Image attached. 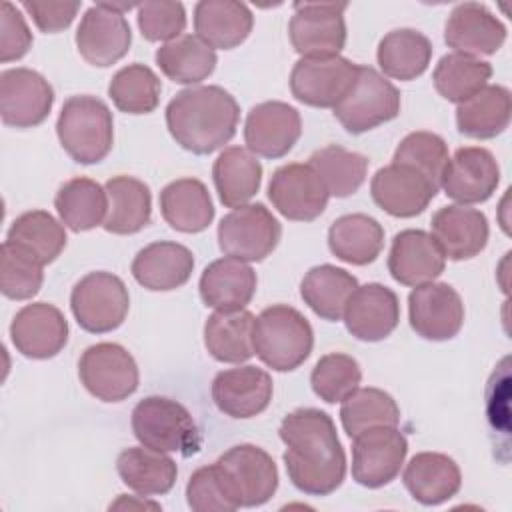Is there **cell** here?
<instances>
[{
    "mask_svg": "<svg viewBox=\"0 0 512 512\" xmlns=\"http://www.w3.org/2000/svg\"><path fill=\"white\" fill-rule=\"evenodd\" d=\"M124 504H126V506H128V504H134V502H132V500H130V498H126V496H124V494H122V498H120V500H118V502H114V504H112V506H110V508H120V506H124ZM138 504H142V506H152V508H160V506H158V504H154V502H146V500H144V502H138Z\"/></svg>",
    "mask_w": 512,
    "mask_h": 512,
    "instance_id": "cell-54",
    "label": "cell"
},
{
    "mask_svg": "<svg viewBox=\"0 0 512 512\" xmlns=\"http://www.w3.org/2000/svg\"><path fill=\"white\" fill-rule=\"evenodd\" d=\"M342 320L354 338L362 342H380L398 326V296L378 282L358 286L344 308Z\"/></svg>",
    "mask_w": 512,
    "mask_h": 512,
    "instance_id": "cell-23",
    "label": "cell"
},
{
    "mask_svg": "<svg viewBox=\"0 0 512 512\" xmlns=\"http://www.w3.org/2000/svg\"><path fill=\"white\" fill-rule=\"evenodd\" d=\"M340 422L344 432L354 438L364 430L378 426H398L400 408L396 400L380 388H356L340 406Z\"/></svg>",
    "mask_w": 512,
    "mask_h": 512,
    "instance_id": "cell-45",
    "label": "cell"
},
{
    "mask_svg": "<svg viewBox=\"0 0 512 512\" xmlns=\"http://www.w3.org/2000/svg\"><path fill=\"white\" fill-rule=\"evenodd\" d=\"M54 104L50 82L32 68L0 72V116L6 126L34 128L42 124Z\"/></svg>",
    "mask_w": 512,
    "mask_h": 512,
    "instance_id": "cell-13",
    "label": "cell"
},
{
    "mask_svg": "<svg viewBox=\"0 0 512 512\" xmlns=\"http://www.w3.org/2000/svg\"><path fill=\"white\" fill-rule=\"evenodd\" d=\"M82 386L102 402H122L138 388L140 374L134 356L116 342L88 346L78 360Z\"/></svg>",
    "mask_w": 512,
    "mask_h": 512,
    "instance_id": "cell-9",
    "label": "cell"
},
{
    "mask_svg": "<svg viewBox=\"0 0 512 512\" xmlns=\"http://www.w3.org/2000/svg\"><path fill=\"white\" fill-rule=\"evenodd\" d=\"M132 432L142 446L158 452L192 456L200 450V430L180 402L166 396H148L132 410Z\"/></svg>",
    "mask_w": 512,
    "mask_h": 512,
    "instance_id": "cell-5",
    "label": "cell"
},
{
    "mask_svg": "<svg viewBox=\"0 0 512 512\" xmlns=\"http://www.w3.org/2000/svg\"><path fill=\"white\" fill-rule=\"evenodd\" d=\"M22 8L32 16L38 30L54 34L66 30L80 10V2H46V0H24Z\"/></svg>",
    "mask_w": 512,
    "mask_h": 512,
    "instance_id": "cell-53",
    "label": "cell"
},
{
    "mask_svg": "<svg viewBox=\"0 0 512 512\" xmlns=\"http://www.w3.org/2000/svg\"><path fill=\"white\" fill-rule=\"evenodd\" d=\"M446 258L432 234L408 228L394 236L388 252V272L402 286L434 282L444 272Z\"/></svg>",
    "mask_w": 512,
    "mask_h": 512,
    "instance_id": "cell-26",
    "label": "cell"
},
{
    "mask_svg": "<svg viewBox=\"0 0 512 512\" xmlns=\"http://www.w3.org/2000/svg\"><path fill=\"white\" fill-rule=\"evenodd\" d=\"M6 240L22 246L42 264H50L66 248V230L50 212L28 210L12 222Z\"/></svg>",
    "mask_w": 512,
    "mask_h": 512,
    "instance_id": "cell-44",
    "label": "cell"
},
{
    "mask_svg": "<svg viewBox=\"0 0 512 512\" xmlns=\"http://www.w3.org/2000/svg\"><path fill=\"white\" fill-rule=\"evenodd\" d=\"M194 270L192 252L178 242L158 240L144 246L132 260L134 280L152 292H168L184 286Z\"/></svg>",
    "mask_w": 512,
    "mask_h": 512,
    "instance_id": "cell-28",
    "label": "cell"
},
{
    "mask_svg": "<svg viewBox=\"0 0 512 512\" xmlns=\"http://www.w3.org/2000/svg\"><path fill=\"white\" fill-rule=\"evenodd\" d=\"M116 470L120 480L140 496H160L172 490L178 468L166 454L148 446H132L118 454Z\"/></svg>",
    "mask_w": 512,
    "mask_h": 512,
    "instance_id": "cell-35",
    "label": "cell"
},
{
    "mask_svg": "<svg viewBox=\"0 0 512 512\" xmlns=\"http://www.w3.org/2000/svg\"><path fill=\"white\" fill-rule=\"evenodd\" d=\"M444 42L460 54L478 58L494 54L506 42V26L480 2H462L452 8L446 26Z\"/></svg>",
    "mask_w": 512,
    "mask_h": 512,
    "instance_id": "cell-24",
    "label": "cell"
},
{
    "mask_svg": "<svg viewBox=\"0 0 512 512\" xmlns=\"http://www.w3.org/2000/svg\"><path fill=\"white\" fill-rule=\"evenodd\" d=\"M108 214L102 228L110 234H136L152 216V194L148 184L134 176H114L106 182Z\"/></svg>",
    "mask_w": 512,
    "mask_h": 512,
    "instance_id": "cell-36",
    "label": "cell"
},
{
    "mask_svg": "<svg viewBox=\"0 0 512 512\" xmlns=\"http://www.w3.org/2000/svg\"><path fill=\"white\" fill-rule=\"evenodd\" d=\"M382 246L384 228L368 214H344L328 228V248L346 264L366 266L380 256Z\"/></svg>",
    "mask_w": 512,
    "mask_h": 512,
    "instance_id": "cell-34",
    "label": "cell"
},
{
    "mask_svg": "<svg viewBox=\"0 0 512 512\" xmlns=\"http://www.w3.org/2000/svg\"><path fill=\"white\" fill-rule=\"evenodd\" d=\"M308 164L322 178L328 194L336 198L354 194L364 184L368 172V158L364 154L346 150L338 144L312 152Z\"/></svg>",
    "mask_w": 512,
    "mask_h": 512,
    "instance_id": "cell-43",
    "label": "cell"
},
{
    "mask_svg": "<svg viewBox=\"0 0 512 512\" xmlns=\"http://www.w3.org/2000/svg\"><path fill=\"white\" fill-rule=\"evenodd\" d=\"M256 316L248 310L214 312L204 324V346L208 354L226 364H242L254 356L252 328Z\"/></svg>",
    "mask_w": 512,
    "mask_h": 512,
    "instance_id": "cell-39",
    "label": "cell"
},
{
    "mask_svg": "<svg viewBox=\"0 0 512 512\" xmlns=\"http://www.w3.org/2000/svg\"><path fill=\"white\" fill-rule=\"evenodd\" d=\"M430 230L444 258L454 262L470 260L480 254L490 236L486 216L480 210L462 204L440 208L432 216Z\"/></svg>",
    "mask_w": 512,
    "mask_h": 512,
    "instance_id": "cell-25",
    "label": "cell"
},
{
    "mask_svg": "<svg viewBox=\"0 0 512 512\" xmlns=\"http://www.w3.org/2000/svg\"><path fill=\"white\" fill-rule=\"evenodd\" d=\"M162 82L146 64L134 62L120 68L110 84L108 96L114 106L126 114H150L160 102Z\"/></svg>",
    "mask_w": 512,
    "mask_h": 512,
    "instance_id": "cell-46",
    "label": "cell"
},
{
    "mask_svg": "<svg viewBox=\"0 0 512 512\" xmlns=\"http://www.w3.org/2000/svg\"><path fill=\"white\" fill-rule=\"evenodd\" d=\"M240 508H254L266 504L278 488V468L272 456L254 444H236L216 460Z\"/></svg>",
    "mask_w": 512,
    "mask_h": 512,
    "instance_id": "cell-17",
    "label": "cell"
},
{
    "mask_svg": "<svg viewBox=\"0 0 512 512\" xmlns=\"http://www.w3.org/2000/svg\"><path fill=\"white\" fill-rule=\"evenodd\" d=\"M212 180L220 202L226 208H240L260 190L262 166L248 148L228 146L214 160Z\"/></svg>",
    "mask_w": 512,
    "mask_h": 512,
    "instance_id": "cell-32",
    "label": "cell"
},
{
    "mask_svg": "<svg viewBox=\"0 0 512 512\" xmlns=\"http://www.w3.org/2000/svg\"><path fill=\"white\" fill-rule=\"evenodd\" d=\"M510 114V90L502 84H486L480 92L458 104L456 126L458 132L468 138L488 140L496 138L508 128Z\"/></svg>",
    "mask_w": 512,
    "mask_h": 512,
    "instance_id": "cell-33",
    "label": "cell"
},
{
    "mask_svg": "<svg viewBox=\"0 0 512 512\" xmlns=\"http://www.w3.org/2000/svg\"><path fill=\"white\" fill-rule=\"evenodd\" d=\"M42 262L18 244L4 240L0 248V290L10 300H28L38 294L44 272Z\"/></svg>",
    "mask_w": 512,
    "mask_h": 512,
    "instance_id": "cell-47",
    "label": "cell"
},
{
    "mask_svg": "<svg viewBox=\"0 0 512 512\" xmlns=\"http://www.w3.org/2000/svg\"><path fill=\"white\" fill-rule=\"evenodd\" d=\"M138 10V28L148 42H170L182 36L186 28V10L182 2H142Z\"/></svg>",
    "mask_w": 512,
    "mask_h": 512,
    "instance_id": "cell-51",
    "label": "cell"
},
{
    "mask_svg": "<svg viewBox=\"0 0 512 512\" xmlns=\"http://www.w3.org/2000/svg\"><path fill=\"white\" fill-rule=\"evenodd\" d=\"M492 76V64L468 54L450 52L444 54L432 74L436 92L448 102L462 104L476 92H480Z\"/></svg>",
    "mask_w": 512,
    "mask_h": 512,
    "instance_id": "cell-42",
    "label": "cell"
},
{
    "mask_svg": "<svg viewBox=\"0 0 512 512\" xmlns=\"http://www.w3.org/2000/svg\"><path fill=\"white\" fill-rule=\"evenodd\" d=\"M268 198L284 218L310 222L326 210L330 194L308 162H290L274 170L268 184Z\"/></svg>",
    "mask_w": 512,
    "mask_h": 512,
    "instance_id": "cell-12",
    "label": "cell"
},
{
    "mask_svg": "<svg viewBox=\"0 0 512 512\" xmlns=\"http://www.w3.org/2000/svg\"><path fill=\"white\" fill-rule=\"evenodd\" d=\"M156 64L166 78L176 84H198L216 68V52L196 34H182L162 44L156 54Z\"/></svg>",
    "mask_w": 512,
    "mask_h": 512,
    "instance_id": "cell-41",
    "label": "cell"
},
{
    "mask_svg": "<svg viewBox=\"0 0 512 512\" xmlns=\"http://www.w3.org/2000/svg\"><path fill=\"white\" fill-rule=\"evenodd\" d=\"M254 16L244 2L202 0L194 6V30L210 48L232 50L252 32Z\"/></svg>",
    "mask_w": 512,
    "mask_h": 512,
    "instance_id": "cell-30",
    "label": "cell"
},
{
    "mask_svg": "<svg viewBox=\"0 0 512 512\" xmlns=\"http://www.w3.org/2000/svg\"><path fill=\"white\" fill-rule=\"evenodd\" d=\"M54 208L72 232H86L102 226L108 214V194L92 178H70L66 180L54 198Z\"/></svg>",
    "mask_w": 512,
    "mask_h": 512,
    "instance_id": "cell-40",
    "label": "cell"
},
{
    "mask_svg": "<svg viewBox=\"0 0 512 512\" xmlns=\"http://www.w3.org/2000/svg\"><path fill=\"white\" fill-rule=\"evenodd\" d=\"M500 166L494 154L482 146L458 148L442 172L440 188L454 202L468 206L486 202L498 188Z\"/></svg>",
    "mask_w": 512,
    "mask_h": 512,
    "instance_id": "cell-15",
    "label": "cell"
},
{
    "mask_svg": "<svg viewBox=\"0 0 512 512\" xmlns=\"http://www.w3.org/2000/svg\"><path fill=\"white\" fill-rule=\"evenodd\" d=\"M252 346L254 354L268 368L276 372H290L310 356L314 332L300 310L288 304H274L256 316Z\"/></svg>",
    "mask_w": 512,
    "mask_h": 512,
    "instance_id": "cell-3",
    "label": "cell"
},
{
    "mask_svg": "<svg viewBox=\"0 0 512 512\" xmlns=\"http://www.w3.org/2000/svg\"><path fill=\"white\" fill-rule=\"evenodd\" d=\"M302 134L300 112L280 100L260 102L250 108L244 122V142L254 156L282 158Z\"/></svg>",
    "mask_w": 512,
    "mask_h": 512,
    "instance_id": "cell-18",
    "label": "cell"
},
{
    "mask_svg": "<svg viewBox=\"0 0 512 512\" xmlns=\"http://www.w3.org/2000/svg\"><path fill=\"white\" fill-rule=\"evenodd\" d=\"M392 162L414 168L438 190L444 166L448 162V146L442 136L426 130H416L400 140L394 150Z\"/></svg>",
    "mask_w": 512,
    "mask_h": 512,
    "instance_id": "cell-48",
    "label": "cell"
},
{
    "mask_svg": "<svg viewBox=\"0 0 512 512\" xmlns=\"http://www.w3.org/2000/svg\"><path fill=\"white\" fill-rule=\"evenodd\" d=\"M408 440L396 426H378L354 436L352 478L364 488L390 484L404 464Z\"/></svg>",
    "mask_w": 512,
    "mask_h": 512,
    "instance_id": "cell-11",
    "label": "cell"
},
{
    "mask_svg": "<svg viewBox=\"0 0 512 512\" xmlns=\"http://www.w3.org/2000/svg\"><path fill=\"white\" fill-rule=\"evenodd\" d=\"M160 212L170 228L196 234L214 220V204L208 188L198 178H178L160 192Z\"/></svg>",
    "mask_w": 512,
    "mask_h": 512,
    "instance_id": "cell-31",
    "label": "cell"
},
{
    "mask_svg": "<svg viewBox=\"0 0 512 512\" xmlns=\"http://www.w3.org/2000/svg\"><path fill=\"white\" fill-rule=\"evenodd\" d=\"M408 320L412 330L424 340H450L464 324L462 298L446 282L416 286L408 296Z\"/></svg>",
    "mask_w": 512,
    "mask_h": 512,
    "instance_id": "cell-16",
    "label": "cell"
},
{
    "mask_svg": "<svg viewBox=\"0 0 512 512\" xmlns=\"http://www.w3.org/2000/svg\"><path fill=\"white\" fill-rule=\"evenodd\" d=\"M256 272L238 258H218L210 262L198 282L200 298L218 312L244 310L256 292Z\"/></svg>",
    "mask_w": 512,
    "mask_h": 512,
    "instance_id": "cell-27",
    "label": "cell"
},
{
    "mask_svg": "<svg viewBox=\"0 0 512 512\" xmlns=\"http://www.w3.org/2000/svg\"><path fill=\"white\" fill-rule=\"evenodd\" d=\"M346 2H294L288 24L292 48L302 58L338 56L346 44Z\"/></svg>",
    "mask_w": 512,
    "mask_h": 512,
    "instance_id": "cell-10",
    "label": "cell"
},
{
    "mask_svg": "<svg viewBox=\"0 0 512 512\" xmlns=\"http://www.w3.org/2000/svg\"><path fill=\"white\" fill-rule=\"evenodd\" d=\"M362 370L360 364L342 352L324 354L312 368L310 384L314 394L328 402L336 404L348 398L360 384Z\"/></svg>",
    "mask_w": 512,
    "mask_h": 512,
    "instance_id": "cell-49",
    "label": "cell"
},
{
    "mask_svg": "<svg viewBox=\"0 0 512 512\" xmlns=\"http://www.w3.org/2000/svg\"><path fill=\"white\" fill-rule=\"evenodd\" d=\"M332 110L346 132L364 134L400 114V92L372 66H358L350 88Z\"/></svg>",
    "mask_w": 512,
    "mask_h": 512,
    "instance_id": "cell-6",
    "label": "cell"
},
{
    "mask_svg": "<svg viewBox=\"0 0 512 512\" xmlns=\"http://www.w3.org/2000/svg\"><path fill=\"white\" fill-rule=\"evenodd\" d=\"M14 348L32 360L54 358L68 342L64 314L48 302H32L16 312L10 324Z\"/></svg>",
    "mask_w": 512,
    "mask_h": 512,
    "instance_id": "cell-20",
    "label": "cell"
},
{
    "mask_svg": "<svg viewBox=\"0 0 512 512\" xmlns=\"http://www.w3.org/2000/svg\"><path fill=\"white\" fill-rule=\"evenodd\" d=\"M240 106L222 86H190L166 106L170 136L184 150L206 156L232 140L238 128Z\"/></svg>",
    "mask_w": 512,
    "mask_h": 512,
    "instance_id": "cell-2",
    "label": "cell"
},
{
    "mask_svg": "<svg viewBox=\"0 0 512 512\" xmlns=\"http://www.w3.org/2000/svg\"><path fill=\"white\" fill-rule=\"evenodd\" d=\"M70 308L78 326L90 334L116 330L130 308V294L122 278L112 272H90L70 294Z\"/></svg>",
    "mask_w": 512,
    "mask_h": 512,
    "instance_id": "cell-7",
    "label": "cell"
},
{
    "mask_svg": "<svg viewBox=\"0 0 512 512\" xmlns=\"http://www.w3.org/2000/svg\"><path fill=\"white\" fill-rule=\"evenodd\" d=\"M358 288L356 276L334 264L310 268L300 282V296L308 308L322 320H342L344 308Z\"/></svg>",
    "mask_w": 512,
    "mask_h": 512,
    "instance_id": "cell-37",
    "label": "cell"
},
{
    "mask_svg": "<svg viewBox=\"0 0 512 512\" xmlns=\"http://www.w3.org/2000/svg\"><path fill=\"white\" fill-rule=\"evenodd\" d=\"M376 60L384 76L414 80L426 72L432 60V42L420 30L396 28L380 40Z\"/></svg>",
    "mask_w": 512,
    "mask_h": 512,
    "instance_id": "cell-38",
    "label": "cell"
},
{
    "mask_svg": "<svg viewBox=\"0 0 512 512\" xmlns=\"http://www.w3.org/2000/svg\"><path fill=\"white\" fill-rule=\"evenodd\" d=\"M282 454L290 482L304 494L328 496L346 476V454L334 420L318 408H296L280 428Z\"/></svg>",
    "mask_w": 512,
    "mask_h": 512,
    "instance_id": "cell-1",
    "label": "cell"
},
{
    "mask_svg": "<svg viewBox=\"0 0 512 512\" xmlns=\"http://www.w3.org/2000/svg\"><path fill=\"white\" fill-rule=\"evenodd\" d=\"M186 500L194 512H232L240 508L238 498L218 462L200 466L186 484Z\"/></svg>",
    "mask_w": 512,
    "mask_h": 512,
    "instance_id": "cell-50",
    "label": "cell"
},
{
    "mask_svg": "<svg viewBox=\"0 0 512 512\" xmlns=\"http://www.w3.org/2000/svg\"><path fill=\"white\" fill-rule=\"evenodd\" d=\"M32 46V32L22 12L8 0L0 4V62L20 60Z\"/></svg>",
    "mask_w": 512,
    "mask_h": 512,
    "instance_id": "cell-52",
    "label": "cell"
},
{
    "mask_svg": "<svg viewBox=\"0 0 512 512\" xmlns=\"http://www.w3.org/2000/svg\"><path fill=\"white\" fill-rule=\"evenodd\" d=\"M358 64L344 56L300 58L290 72L292 96L312 108H334L356 76Z\"/></svg>",
    "mask_w": 512,
    "mask_h": 512,
    "instance_id": "cell-14",
    "label": "cell"
},
{
    "mask_svg": "<svg viewBox=\"0 0 512 512\" xmlns=\"http://www.w3.org/2000/svg\"><path fill=\"white\" fill-rule=\"evenodd\" d=\"M436 192L438 190L420 172L396 162L376 170L370 180L372 200L394 218L422 214Z\"/></svg>",
    "mask_w": 512,
    "mask_h": 512,
    "instance_id": "cell-22",
    "label": "cell"
},
{
    "mask_svg": "<svg viewBox=\"0 0 512 512\" xmlns=\"http://www.w3.org/2000/svg\"><path fill=\"white\" fill-rule=\"evenodd\" d=\"M402 482L424 506H438L458 494L462 474L454 458L442 452H418L404 468Z\"/></svg>",
    "mask_w": 512,
    "mask_h": 512,
    "instance_id": "cell-29",
    "label": "cell"
},
{
    "mask_svg": "<svg viewBox=\"0 0 512 512\" xmlns=\"http://www.w3.org/2000/svg\"><path fill=\"white\" fill-rule=\"evenodd\" d=\"M130 44L132 30L124 14L110 10L106 2H98L84 12L76 30V48L88 64L112 66L126 56Z\"/></svg>",
    "mask_w": 512,
    "mask_h": 512,
    "instance_id": "cell-19",
    "label": "cell"
},
{
    "mask_svg": "<svg viewBox=\"0 0 512 512\" xmlns=\"http://www.w3.org/2000/svg\"><path fill=\"white\" fill-rule=\"evenodd\" d=\"M56 134L74 162L98 164L114 144L112 112L96 96H70L58 114Z\"/></svg>",
    "mask_w": 512,
    "mask_h": 512,
    "instance_id": "cell-4",
    "label": "cell"
},
{
    "mask_svg": "<svg viewBox=\"0 0 512 512\" xmlns=\"http://www.w3.org/2000/svg\"><path fill=\"white\" fill-rule=\"evenodd\" d=\"M274 394L272 376L258 366H238L222 370L212 380V400L216 408L236 420L262 414Z\"/></svg>",
    "mask_w": 512,
    "mask_h": 512,
    "instance_id": "cell-21",
    "label": "cell"
},
{
    "mask_svg": "<svg viewBox=\"0 0 512 512\" xmlns=\"http://www.w3.org/2000/svg\"><path fill=\"white\" fill-rule=\"evenodd\" d=\"M280 236V222L260 202L234 208L218 224L220 250L242 262H262L274 252Z\"/></svg>",
    "mask_w": 512,
    "mask_h": 512,
    "instance_id": "cell-8",
    "label": "cell"
}]
</instances>
